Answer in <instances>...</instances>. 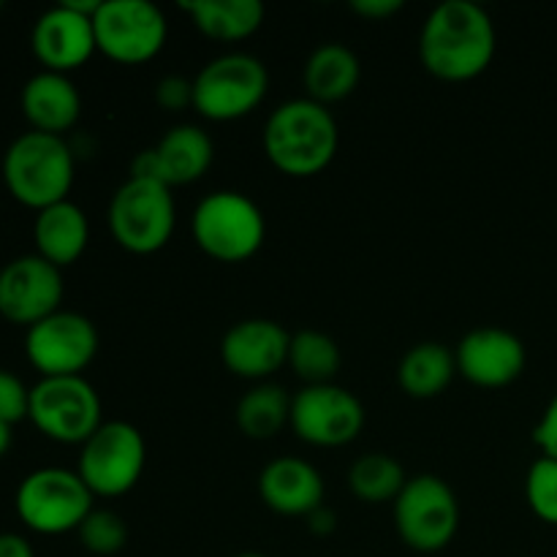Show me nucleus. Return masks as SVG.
<instances>
[{"mask_svg":"<svg viewBox=\"0 0 557 557\" xmlns=\"http://www.w3.org/2000/svg\"><path fill=\"white\" fill-rule=\"evenodd\" d=\"M11 449V424L0 422V457Z\"/></svg>","mask_w":557,"mask_h":557,"instance_id":"c9c22d12","label":"nucleus"},{"mask_svg":"<svg viewBox=\"0 0 557 557\" xmlns=\"http://www.w3.org/2000/svg\"><path fill=\"white\" fill-rule=\"evenodd\" d=\"M264 150L270 161L292 177L319 174L337 152L335 117L313 98H292L267 117Z\"/></svg>","mask_w":557,"mask_h":557,"instance_id":"f03ea898","label":"nucleus"},{"mask_svg":"<svg viewBox=\"0 0 557 557\" xmlns=\"http://www.w3.org/2000/svg\"><path fill=\"white\" fill-rule=\"evenodd\" d=\"M147 466L145 435L123 419L103 422L82 444L76 473L92 495H125L136 487Z\"/></svg>","mask_w":557,"mask_h":557,"instance_id":"6e6552de","label":"nucleus"},{"mask_svg":"<svg viewBox=\"0 0 557 557\" xmlns=\"http://www.w3.org/2000/svg\"><path fill=\"white\" fill-rule=\"evenodd\" d=\"M267 90V65L248 52H228L196 74L194 109L210 120L245 117L264 101Z\"/></svg>","mask_w":557,"mask_h":557,"instance_id":"1a4fd4ad","label":"nucleus"},{"mask_svg":"<svg viewBox=\"0 0 557 557\" xmlns=\"http://www.w3.org/2000/svg\"><path fill=\"white\" fill-rule=\"evenodd\" d=\"M212 158H215L212 136L199 125L183 123L169 128L156 147L141 150L131 161V177L152 180L166 188L188 185L210 169Z\"/></svg>","mask_w":557,"mask_h":557,"instance_id":"2eb2a0df","label":"nucleus"},{"mask_svg":"<svg viewBox=\"0 0 557 557\" xmlns=\"http://www.w3.org/2000/svg\"><path fill=\"white\" fill-rule=\"evenodd\" d=\"M3 180L16 201L41 212L69 199L74 185V152L63 136L27 131L5 150Z\"/></svg>","mask_w":557,"mask_h":557,"instance_id":"7ed1b4c3","label":"nucleus"},{"mask_svg":"<svg viewBox=\"0 0 557 557\" xmlns=\"http://www.w3.org/2000/svg\"><path fill=\"white\" fill-rule=\"evenodd\" d=\"M292 428L305 444L346 446L362 433L364 408L337 384L305 386L292 400Z\"/></svg>","mask_w":557,"mask_h":557,"instance_id":"ddd939ff","label":"nucleus"},{"mask_svg":"<svg viewBox=\"0 0 557 557\" xmlns=\"http://www.w3.org/2000/svg\"><path fill=\"white\" fill-rule=\"evenodd\" d=\"M30 422L58 444H85L101 428V397L82 375L41 379L30 389Z\"/></svg>","mask_w":557,"mask_h":557,"instance_id":"9d476101","label":"nucleus"},{"mask_svg":"<svg viewBox=\"0 0 557 557\" xmlns=\"http://www.w3.org/2000/svg\"><path fill=\"white\" fill-rule=\"evenodd\" d=\"M457 370L471 384L498 389L517 381L525 370V343L504 326H479L471 330L455 348Z\"/></svg>","mask_w":557,"mask_h":557,"instance_id":"dca6fc26","label":"nucleus"},{"mask_svg":"<svg viewBox=\"0 0 557 557\" xmlns=\"http://www.w3.org/2000/svg\"><path fill=\"white\" fill-rule=\"evenodd\" d=\"M0 557H36V553L20 533H0Z\"/></svg>","mask_w":557,"mask_h":557,"instance_id":"72a5a7b5","label":"nucleus"},{"mask_svg":"<svg viewBox=\"0 0 557 557\" xmlns=\"http://www.w3.org/2000/svg\"><path fill=\"white\" fill-rule=\"evenodd\" d=\"M177 223L172 188L128 177L109 201V228L131 253H156L172 239Z\"/></svg>","mask_w":557,"mask_h":557,"instance_id":"39448f33","label":"nucleus"},{"mask_svg":"<svg viewBox=\"0 0 557 557\" xmlns=\"http://www.w3.org/2000/svg\"><path fill=\"white\" fill-rule=\"evenodd\" d=\"M183 9L194 16L196 27L205 36L218 41H239L253 36L264 22L261 0H194L183 3Z\"/></svg>","mask_w":557,"mask_h":557,"instance_id":"b1692460","label":"nucleus"},{"mask_svg":"<svg viewBox=\"0 0 557 557\" xmlns=\"http://www.w3.org/2000/svg\"><path fill=\"white\" fill-rule=\"evenodd\" d=\"M292 332L272 319H245L228 326L221 341V359L234 375L267 379L288 362Z\"/></svg>","mask_w":557,"mask_h":557,"instance_id":"a211bd4d","label":"nucleus"},{"mask_svg":"<svg viewBox=\"0 0 557 557\" xmlns=\"http://www.w3.org/2000/svg\"><path fill=\"white\" fill-rule=\"evenodd\" d=\"M63 302L60 267L44 256H20L0 270V315L14 324H33L58 313Z\"/></svg>","mask_w":557,"mask_h":557,"instance_id":"4468645a","label":"nucleus"},{"mask_svg":"<svg viewBox=\"0 0 557 557\" xmlns=\"http://www.w3.org/2000/svg\"><path fill=\"white\" fill-rule=\"evenodd\" d=\"M455 373L457 359L451 348L444 343L428 341L408 348L400 368H397V381H400L406 395L428 400V397L441 395L451 384Z\"/></svg>","mask_w":557,"mask_h":557,"instance_id":"5701e85b","label":"nucleus"},{"mask_svg":"<svg viewBox=\"0 0 557 557\" xmlns=\"http://www.w3.org/2000/svg\"><path fill=\"white\" fill-rule=\"evenodd\" d=\"M308 520H310V531L332 533V531H335L337 517H335V511H330V509H326V506H319V509H315L313 515H308Z\"/></svg>","mask_w":557,"mask_h":557,"instance_id":"f704fd0d","label":"nucleus"},{"mask_svg":"<svg viewBox=\"0 0 557 557\" xmlns=\"http://www.w3.org/2000/svg\"><path fill=\"white\" fill-rule=\"evenodd\" d=\"M96 41L117 63H145L166 44V16L150 0H101L92 16Z\"/></svg>","mask_w":557,"mask_h":557,"instance_id":"9b49d317","label":"nucleus"},{"mask_svg":"<svg viewBox=\"0 0 557 557\" xmlns=\"http://www.w3.org/2000/svg\"><path fill=\"white\" fill-rule=\"evenodd\" d=\"M92 511V493L76 471L38 468L16 490V515L44 536L76 531Z\"/></svg>","mask_w":557,"mask_h":557,"instance_id":"423d86ee","label":"nucleus"},{"mask_svg":"<svg viewBox=\"0 0 557 557\" xmlns=\"http://www.w3.org/2000/svg\"><path fill=\"white\" fill-rule=\"evenodd\" d=\"M30 417V389L9 370H0V422L16 424Z\"/></svg>","mask_w":557,"mask_h":557,"instance_id":"c756f323","label":"nucleus"},{"mask_svg":"<svg viewBox=\"0 0 557 557\" xmlns=\"http://www.w3.org/2000/svg\"><path fill=\"white\" fill-rule=\"evenodd\" d=\"M259 493L277 515L308 517L324 506V479L299 457H277L261 471Z\"/></svg>","mask_w":557,"mask_h":557,"instance_id":"6ab92c4d","label":"nucleus"},{"mask_svg":"<svg viewBox=\"0 0 557 557\" xmlns=\"http://www.w3.org/2000/svg\"><path fill=\"white\" fill-rule=\"evenodd\" d=\"M528 506L539 520L557 525V460L539 457L525 476Z\"/></svg>","mask_w":557,"mask_h":557,"instance_id":"c85d7f7f","label":"nucleus"},{"mask_svg":"<svg viewBox=\"0 0 557 557\" xmlns=\"http://www.w3.org/2000/svg\"><path fill=\"white\" fill-rule=\"evenodd\" d=\"M25 351L44 379L82 375L98 351V332L87 315L58 310L27 330Z\"/></svg>","mask_w":557,"mask_h":557,"instance_id":"f8f14e48","label":"nucleus"},{"mask_svg":"<svg viewBox=\"0 0 557 557\" xmlns=\"http://www.w3.org/2000/svg\"><path fill=\"white\" fill-rule=\"evenodd\" d=\"M498 36L487 9L473 0H444L428 14L419 36V54L438 79L466 82L493 63Z\"/></svg>","mask_w":557,"mask_h":557,"instance_id":"f257e3e1","label":"nucleus"},{"mask_svg":"<svg viewBox=\"0 0 557 557\" xmlns=\"http://www.w3.org/2000/svg\"><path fill=\"white\" fill-rule=\"evenodd\" d=\"M362 76V65L359 58L346 47V44H321L313 49V54L305 63V87H308V98L319 103L341 101V98L351 96L354 87L359 85Z\"/></svg>","mask_w":557,"mask_h":557,"instance_id":"4be33fe9","label":"nucleus"},{"mask_svg":"<svg viewBox=\"0 0 557 557\" xmlns=\"http://www.w3.org/2000/svg\"><path fill=\"white\" fill-rule=\"evenodd\" d=\"M351 9L368 20H386L403 9V0H354Z\"/></svg>","mask_w":557,"mask_h":557,"instance_id":"473e14b6","label":"nucleus"},{"mask_svg":"<svg viewBox=\"0 0 557 557\" xmlns=\"http://www.w3.org/2000/svg\"><path fill=\"white\" fill-rule=\"evenodd\" d=\"M408 476L400 462L384 451H370L359 457L348 471V487L364 504H395L397 495L406 487Z\"/></svg>","mask_w":557,"mask_h":557,"instance_id":"a878e982","label":"nucleus"},{"mask_svg":"<svg viewBox=\"0 0 557 557\" xmlns=\"http://www.w3.org/2000/svg\"><path fill=\"white\" fill-rule=\"evenodd\" d=\"M33 237H36L38 256L52 261L54 267H69L85 253L87 239H90V223H87L82 207L65 199L38 212Z\"/></svg>","mask_w":557,"mask_h":557,"instance_id":"412c9836","label":"nucleus"},{"mask_svg":"<svg viewBox=\"0 0 557 557\" xmlns=\"http://www.w3.org/2000/svg\"><path fill=\"white\" fill-rule=\"evenodd\" d=\"M194 239L215 261H245L264 245L267 221L261 207L239 190H215L196 205Z\"/></svg>","mask_w":557,"mask_h":557,"instance_id":"20e7f679","label":"nucleus"},{"mask_svg":"<svg viewBox=\"0 0 557 557\" xmlns=\"http://www.w3.org/2000/svg\"><path fill=\"white\" fill-rule=\"evenodd\" d=\"M30 44L47 71L69 74V71L85 65L98 49L92 16L82 14L63 0L38 16V22L33 25Z\"/></svg>","mask_w":557,"mask_h":557,"instance_id":"f3484780","label":"nucleus"},{"mask_svg":"<svg viewBox=\"0 0 557 557\" xmlns=\"http://www.w3.org/2000/svg\"><path fill=\"white\" fill-rule=\"evenodd\" d=\"M533 441H536L544 457L557 460V395L544 408L542 419H539L536 430H533Z\"/></svg>","mask_w":557,"mask_h":557,"instance_id":"2f4dec72","label":"nucleus"},{"mask_svg":"<svg viewBox=\"0 0 557 557\" xmlns=\"http://www.w3.org/2000/svg\"><path fill=\"white\" fill-rule=\"evenodd\" d=\"M156 101L166 112H183V109L194 107V79L180 74H166L163 79H158Z\"/></svg>","mask_w":557,"mask_h":557,"instance_id":"7c9ffc66","label":"nucleus"},{"mask_svg":"<svg viewBox=\"0 0 557 557\" xmlns=\"http://www.w3.org/2000/svg\"><path fill=\"white\" fill-rule=\"evenodd\" d=\"M22 112L30 120L33 131L63 136V131L79 120L82 96L69 76L44 69L22 87Z\"/></svg>","mask_w":557,"mask_h":557,"instance_id":"aec40b11","label":"nucleus"},{"mask_svg":"<svg viewBox=\"0 0 557 557\" xmlns=\"http://www.w3.org/2000/svg\"><path fill=\"white\" fill-rule=\"evenodd\" d=\"M341 346L332 341L330 335L319 330H302L292 335V346H288V364L294 373L308 386L315 384H332V379L341 370Z\"/></svg>","mask_w":557,"mask_h":557,"instance_id":"bb28decb","label":"nucleus"},{"mask_svg":"<svg viewBox=\"0 0 557 557\" xmlns=\"http://www.w3.org/2000/svg\"><path fill=\"white\" fill-rule=\"evenodd\" d=\"M395 522L403 542L417 553L449 547L460 528V500L455 490L433 473L411 476L395 500Z\"/></svg>","mask_w":557,"mask_h":557,"instance_id":"0eeeda50","label":"nucleus"},{"mask_svg":"<svg viewBox=\"0 0 557 557\" xmlns=\"http://www.w3.org/2000/svg\"><path fill=\"white\" fill-rule=\"evenodd\" d=\"M234 557H267V555H261V553H243V555H234Z\"/></svg>","mask_w":557,"mask_h":557,"instance_id":"e433bc0d","label":"nucleus"},{"mask_svg":"<svg viewBox=\"0 0 557 557\" xmlns=\"http://www.w3.org/2000/svg\"><path fill=\"white\" fill-rule=\"evenodd\" d=\"M76 533L82 547L92 555H117L128 542V525L112 509H92Z\"/></svg>","mask_w":557,"mask_h":557,"instance_id":"cd10ccee","label":"nucleus"},{"mask_svg":"<svg viewBox=\"0 0 557 557\" xmlns=\"http://www.w3.org/2000/svg\"><path fill=\"white\" fill-rule=\"evenodd\" d=\"M292 400L283 386L259 384L245 392L237 403V424L248 438L267 441L292 424Z\"/></svg>","mask_w":557,"mask_h":557,"instance_id":"393cba45","label":"nucleus"}]
</instances>
